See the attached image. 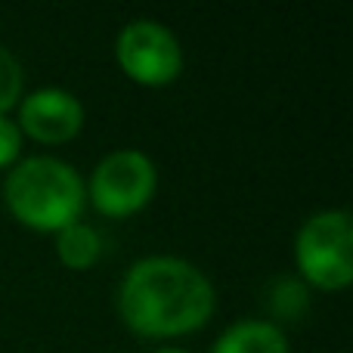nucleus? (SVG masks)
Listing matches in <instances>:
<instances>
[{
  "label": "nucleus",
  "mask_w": 353,
  "mask_h": 353,
  "mask_svg": "<svg viewBox=\"0 0 353 353\" xmlns=\"http://www.w3.org/2000/svg\"><path fill=\"white\" fill-rule=\"evenodd\" d=\"M124 323L140 335H183L211 316L214 288L180 257H143L128 270L118 294Z\"/></svg>",
  "instance_id": "nucleus-1"
},
{
  "label": "nucleus",
  "mask_w": 353,
  "mask_h": 353,
  "mask_svg": "<svg viewBox=\"0 0 353 353\" xmlns=\"http://www.w3.org/2000/svg\"><path fill=\"white\" fill-rule=\"evenodd\" d=\"M6 205L22 223L34 230H53L74 223L84 205V183L72 165L50 155L25 159L6 176Z\"/></svg>",
  "instance_id": "nucleus-2"
},
{
  "label": "nucleus",
  "mask_w": 353,
  "mask_h": 353,
  "mask_svg": "<svg viewBox=\"0 0 353 353\" xmlns=\"http://www.w3.org/2000/svg\"><path fill=\"white\" fill-rule=\"evenodd\" d=\"M294 257L304 279L319 288H344L353 279V223L347 211H319L301 226Z\"/></svg>",
  "instance_id": "nucleus-3"
},
{
  "label": "nucleus",
  "mask_w": 353,
  "mask_h": 353,
  "mask_svg": "<svg viewBox=\"0 0 353 353\" xmlns=\"http://www.w3.org/2000/svg\"><path fill=\"white\" fill-rule=\"evenodd\" d=\"M155 192V165L140 149H115L90 176V199L103 214H130Z\"/></svg>",
  "instance_id": "nucleus-4"
},
{
  "label": "nucleus",
  "mask_w": 353,
  "mask_h": 353,
  "mask_svg": "<svg viewBox=\"0 0 353 353\" xmlns=\"http://www.w3.org/2000/svg\"><path fill=\"white\" fill-rule=\"evenodd\" d=\"M118 62L140 84H168L180 74V41L155 19H134L118 34Z\"/></svg>",
  "instance_id": "nucleus-5"
},
{
  "label": "nucleus",
  "mask_w": 353,
  "mask_h": 353,
  "mask_svg": "<svg viewBox=\"0 0 353 353\" xmlns=\"http://www.w3.org/2000/svg\"><path fill=\"white\" fill-rule=\"evenodd\" d=\"M19 124L28 137L41 143H65L84 124V109L68 90L59 87H41L31 97H25L22 112H19Z\"/></svg>",
  "instance_id": "nucleus-6"
},
{
  "label": "nucleus",
  "mask_w": 353,
  "mask_h": 353,
  "mask_svg": "<svg viewBox=\"0 0 353 353\" xmlns=\"http://www.w3.org/2000/svg\"><path fill=\"white\" fill-rule=\"evenodd\" d=\"M285 335L273 323L242 319L230 325L214 344V353H285Z\"/></svg>",
  "instance_id": "nucleus-7"
},
{
  "label": "nucleus",
  "mask_w": 353,
  "mask_h": 353,
  "mask_svg": "<svg viewBox=\"0 0 353 353\" xmlns=\"http://www.w3.org/2000/svg\"><path fill=\"white\" fill-rule=\"evenodd\" d=\"M56 251H59L62 263L72 270H84L90 267L93 261L103 251V242H99V232L87 223H68L56 232Z\"/></svg>",
  "instance_id": "nucleus-8"
},
{
  "label": "nucleus",
  "mask_w": 353,
  "mask_h": 353,
  "mask_svg": "<svg viewBox=\"0 0 353 353\" xmlns=\"http://www.w3.org/2000/svg\"><path fill=\"white\" fill-rule=\"evenodd\" d=\"M270 307H273L276 316H285V319H294L307 310V288L301 285L298 279H282L273 282V292H270Z\"/></svg>",
  "instance_id": "nucleus-9"
},
{
  "label": "nucleus",
  "mask_w": 353,
  "mask_h": 353,
  "mask_svg": "<svg viewBox=\"0 0 353 353\" xmlns=\"http://www.w3.org/2000/svg\"><path fill=\"white\" fill-rule=\"evenodd\" d=\"M19 93H22V65L0 43V115H6V109L19 99Z\"/></svg>",
  "instance_id": "nucleus-10"
},
{
  "label": "nucleus",
  "mask_w": 353,
  "mask_h": 353,
  "mask_svg": "<svg viewBox=\"0 0 353 353\" xmlns=\"http://www.w3.org/2000/svg\"><path fill=\"white\" fill-rule=\"evenodd\" d=\"M19 149H22V130L16 121H10L6 115H0V168H6L10 161H16Z\"/></svg>",
  "instance_id": "nucleus-11"
},
{
  "label": "nucleus",
  "mask_w": 353,
  "mask_h": 353,
  "mask_svg": "<svg viewBox=\"0 0 353 353\" xmlns=\"http://www.w3.org/2000/svg\"><path fill=\"white\" fill-rule=\"evenodd\" d=\"M155 353H186V350H176V347H161V350H155Z\"/></svg>",
  "instance_id": "nucleus-12"
}]
</instances>
